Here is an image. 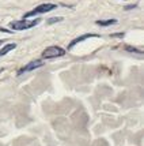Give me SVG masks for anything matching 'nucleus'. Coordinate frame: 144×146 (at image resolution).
<instances>
[{
  "mask_svg": "<svg viewBox=\"0 0 144 146\" xmlns=\"http://www.w3.org/2000/svg\"><path fill=\"white\" fill-rule=\"evenodd\" d=\"M39 23V19H34V21H26V19H19V21H12L10 22V27L14 30H27L32 29L34 26Z\"/></svg>",
  "mask_w": 144,
  "mask_h": 146,
  "instance_id": "f257e3e1",
  "label": "nucleus"
},
{
  "mask_svg": "<svg viewBox=\"0 0 144 146\" xmlns=\"http://www.w3.org/2000/svg\"><path fill=\"white\" fill-rule=\"evenodd\" d=\"M57 8V4H53V3H44V4H39V6L34 7L32 11L26 13L23 15V19L26 18H30V17H34V15H38V14H45V13H49L52 10Z\"/></svg>",
  "mask_w": 144,
  "mask_h": 146,
  "instance_id": "f03ea898",
  "label": "nucleus"
},
{
  "mask_svg": "<svg viewBox=\"0 0 144 146\" xmlns=\"http://www.w3.org/2000/svg\"><path fill=\"white\" fill-rule=\"evenodd\" d=\"M67 53L65 49H63L61 46H57V45H52V46H48L41 56L44 59H55V57H61Z\"/></svg>",
  "mask_w": 144,
  "mask_h": 146,
  "instance_id": "7ed1b4c3",
  "label": "nucleus"
},
{
  "mask_svg": "<svg viewBox=\"0 0 144 146\" xmlns=\"http://www.w3.org/2000/svg\"><path fill=\"white\" fill-rule=\"evenodd\" d=\"M44 64H45V62H42V60H32V62H29L26 66H23L22 68H19L18 75H22V74H25L27 71H33V70H36V68H39V67H42Z\"/></svg>",
  "mask_w": 144,
  "mask_h": 146,
  "instance_id": "20e7f679",
  "label": "nucleus"
},
{
  "mask_svg": "<svg viewBox=\"0 0 144 146\" xmlns=\"http://www.w3.org/2000/svg\"><path fill=\"white\" fill-rule=\"evenodd\" d=\"M94 37H101L99 34H93V33H88V34H83V36H79V37H76V38H74L71 42H69V45H68V48L67 49H72L74 46H75L76 44H79V42H82V41H84V40H87V38H94Z\"/></svg>",
  "mask_w": 144,
  "mask_h": 146,
  "instance_id": "39448f33",
  "label": "nucleus"
},
{
  "mask_svg": "<svg viewBox=\"0 0 144 146\" xmlns=\"http://www.w3.org/2000/svg\"><path fill=\"white\" fill-rule=\"evenodd\" d=\"M16 48V44L15 42H11V44H7V45H4L1 49H0V57L1 56H4V55H7L10 51H12V49H15Z\"/></svg>",
  "mask_w": 144,
  "mask_h": 146,
  "instance_id": "423d86ee",
  "label": "nucleus"
},
{
  "mask_svg": "<svg viewBox=\"0 0 144 146\" xmlns=\"http://www.w3.org/2000/svg\"><path fill=\"white\" fill-rule=\"evenodd\" d=\"M95 23L99 26H110V25H114L117 23L116 19H106V21H95Z\"/></svg>",
  "mask_w": 144,
  "mask_h": 146,
  "instance_id": "0eeeda50",
  "label": "nucleus"
},
{
  "mask_svg": "<svg viewBox=\"0 0 144 146\" xmlns=\"http://www.w3.org/2000/svg\"><path fill=\"white\" fill-rule=\"evenodd\" d=\"M125 49H126V51H129V52H136V53H143V51H141V49H136V48H132V46H128V45H126V46H125Z\"/></svg>",
  "mask_w": 144,
  "mask_h": 146,
  "instance_id": "6e6552de",
  "label": "nucleus"
},
{
  "mask_svg": "<svg viewBox=\"0 0 144 146\" xmlns=\"http://www.w3.org/2000/svg\"><path fill=\"white\" fill-rule=\"evenodd\" d=\"M63 21V18L61 17H59V18H52L48 21V23H55V22H61Z\"/></svg>",
  "mask_w": 144,
  "mask_h": 146,
  "instance_id": "1a4fd4ad",
  "label": "nucleus"
},
{
  "mask_svg": "<svg viewBox=\"0 0 144 146\" xmlns=\"http://www.w3.org/2000/svg\"><path fill=\"white\" fill-rule=\"evenodd\" d=\"M136 7H137V4H132V6H126L124 10H125V11H128V10H133V8H136Z\"/></svg>",
  "mask_w": 144,
  "mask_h": 146,
  "instance_id": "9d476101",
  "label": "nucleus"
},
{
  "mask_svg": "<svg viewBox=\"0 0 144 146\" xmlns=\"http://www.w3.org/2000/svg\"><path fill=\"white\" fill-rule=\"evenodd\" d=\"M112 37H118V38H122V37H124V33H116V34H112Z\"/></svg>",
  "mask_w": 144,
  "mask_h": 146,
  "instance_id": "9b49d317",
  "label": "nucleus"
},
{
  "mask_svg": "<svg viewBox=\"0 0 144 146\" xmlns=\"http://www.w3.org/2000/svg\"><path fill=\"white\" fill-rule=\"evenodd\" d=\"M0 32H6V33H11V30H7L4 27H0Z\"/></svg>",
  "mask_w": 144,
  "mask_h": 146,
  "instance_id": "f8f14e48",
  "label": "nucleus"
},
{
  "mask_svg": "<svg viewBox=\"0 0 144 146\" xmlns=\"http://www.w3.org/2000/svg\"><path fill=\"white\" fill-rule=\"evenodd\" d=\"M4 44V40H0V45H3Z\"/></svg>",
  "mask_w": 144,
  "mask_h": 146,
  "instance_id": "ddd939ff",
  "label": "nucleus"
}]
</instances>
